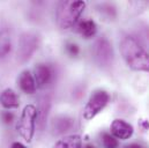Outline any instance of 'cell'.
<instances>
[{"mask_svg":"<svg viewBox=\"0 0 149 148\" xmlns=\"http://www.w3.org/2000/svg\"><path fill=\"white\" fill-rule=\"evenodd\" d=\"M0 103L5 109H16L20 105L19 97L12 89H5L0 94Z\"/></svg>","mask_w":149,"mask_h":148,"instance_id":"obj_10","label":"cell"},{"mask_svg":"<svg viewBox=\"0 0 149 148\" xmlns=\"http://www.w3.org/2000/svg\"><path fill=\"white\" fill-rule=\"evenodd\" d=\"M19 86L21 88V90L24 94L28 95H33L36 91V81L35 77L33 76V74L30 73L29 71H23L22 73L20 74L19 76Z\"/></svg>","mask_w":149,"mask_h":148,"instance_id":"obj_9","label":"cell"},{"mask_svg":"<svg viewBox=\"0 0 149 148\" xmlns=\"http://www.w3.org/2000/svg\"><path fill=\"white\" fill-rule=\"evenodd\" d=\"M10 148H27L24 145H22L21 142H14L12 146H10Z\"/></svg>","mask_w":149,"mask_h":148,"instance_id":"obj_19","label":"cell"},{"mask_svg":"<svg viewBox=\"0 0 149 148\" xmlns=\"http://www.w3.org/2000/svg\"><path fill=\"white\" fill-rule=\"evenodd\" d=\"M12 50V38L8 30H0V58L6 57Z\"/></svg>","mask_w":149,"mask_h":148,"instance_id":"obj_13","label":"cell"},{"mask_svg":"<svg viewBox=\"0 0 149 148\" xmlns=\"http://www.w3.org/2000/svg\"><path fill=\"white\" fill-rule=\"evenodd\" d=\"M125 148H143L141 145H139V144H130V145H127Z\"/></svg>","mask_w":149,"mask_h":148,"instance_id":"obj_20","label":"cell"},{"mask_svg":"<svg viewBox=\"0 0 149 148\" xmlns=\"http://www.w3.org/2000/svg\"><path fill=\"white\" fill-rule=\"evenodd\" d=\"M110 96L107 91L104 90H98L96 91L88 101V103L86 104L84 109H83V117L87 120L93 119L95 116H97L101 111L103 110L107 104L109 103Z\"/></svg>","mask_w":149,"mask_h":148,"instance_id":"obj_4","label":"cell"},{"mask_svg":"<svg viewBox=\"0 0 149 148\" xmlns=\"http://www.w3.org/2000/svg\"><path fill=\"white\" fill-rule=\"evenodd\" d=\"M66 50H67V52L71 54V56H77L79 54V52H80V50H79V46L77 45H75V44H68L67 45V47H66Z\"/></svg>","mask_w":149,"mask_h":148,"instance_id":"obj_17","label":"cell"},{"mask_svg":"<svg viewBox=\"0 0 149 148\" xmlns=\"http://www.w3.org/2000/svg\"><path fill=\"white\" fill-rule=\"evenodd\" d=\"M38 47V38L31 33H24L19 39L17 58L21 63H24L31 58Z\"/></svg>","mask_w":149,"mask_h":148,"instance_id":"obj_5","label":"cell"},{"mask_svg":"<svg viewBox=\"0 0 149 148\" xmlns=\"http://www.w3.org/2000/svg\"><path fill=\"white\" fill-rule=\"evenodd\" d=\"M141 124H142V126H143V128H145V130H149V121L148 120H142V121H141Z\"/></svg>","mask_w":149,"mask_h":148,"instance_id":"obj_21","label":"cell"},{"mask_svg":"<svg viewBox=\"0 0 149 148\" xmlns=\"http://www.w3.org/2000/svg\"><path fill=\"white\" fill-rule=\"evenodd\" d=\"M110 131L111 135L120 140H127L134 133L133 126L124 119H114L110 125Z\"/></svg>","mask_w":149,"mask_h":148,"instance_id":"obj_7","label":"cell"},{"mask_svg":"<svg viewBox=\"0 0 149 148\" xmlns=\"http://www.w3.org/2000/svg\"><path fill=\"white\" fill-rule=\"evenodd\" d=\"M34 77L36 81V86L37 87H44L46 84H49L52 80V70L49 65L46 64H38L34 70Z\"/></svg>","mask_w":149,"mask_h":148,"instance_id":"obj_8","label":"cell"},{"mask_svg":"<svg viewBox=\"0 0 149 148\" xmlns=\"http://www.w3.org/2000/svg\"><path fill=\"white\" fill-rule=\"evenodd\" d=\"M86 8V2L82 0L63 1L58 6L57 22L61 29H70L77 22Z\"/></svg>","mask_w":149,"mask_h":148,"instance_id":"obj_2","label":"cell"},{"mask_svg":"<svg viewBox=\"0 0 149 148\" xmlns=\"http://www.w3.org/2000/svg\"><path fill=\"white\" fill-rule=\"evenodd\" d=\"M102 141L105 148H117L118 147V140L109 133L102 134Z\"/></svg>","mask_w":149,"mask_h":148,"instance_id":"obj_16","label":"cell"},{"mask_svg":"<svg viewBox=\"0 0 149 148\" xmlns=\"http://www.w3.org/2000/svg\"><path fill=\"white\" fill-rule=\"evenodd\" d=\"M53 126L56 127V130L58 131V133H64V132H66L67 130L71 128L72 120L70 118H67V117H60L57 120H54Z\"/></svg>","mask_w":149,"mask_h":148,"instance_id":"obj_15","label":"cell"},{"mask_svg":"<svg viewBox=\"0 0 149 148\" xmlns=\"http://www.w3.org/2000/svg\"><path fill=\"white\" fill-rule=\"evenodd\" d=\"M77 31L84 38H91L93 36H95V34L97 31V27H96V23L93 20L88 19V20H83L79 23Z\"/></svg>","mask_w":149,"mask_h":148,"instance_id":"obj_12","label":"cell"},{"mask_svg":"<svg viewBox=\"0 0 149 148\" xmlns=\"http://www.w3.org/2000/svg\"><path fill=\"white\" fill-rule=\"evenodd\" d=\"M36 120H37V109L33 104H28L24 107L22 111V114L20 117V120L16 125V130L21 134V137L27 141L30 142L35 134V127H36Z\"/></svg>","mask_w":149,"mask_h":148,"instance_id":"obj_3","label":"cell"},{"mask_svg":"<svg viewBox=\"0 0 149 148\" xmlns=\"http://www.w3.org/2000/svg\"><path fill=\"white\" fill-rule=\"evenodd\" d=\"M81 146H82L81 137L77 134H72L60 139L53 148H81Z\"/></svg>","mask_w":149,"mask_h":148,"instance_id":"obj_11","label":"cell"},{"mask_svg":"<svg viewBox=\"0 0 149 148\" xmlns=\"http://www.w3.org/2000/svg\"><path fill=\"white\" fill-rule=\"evenodd\" d=\"M94 56L97 63L102 66H107L111 63L113 57L112 45L107 38H98L94 45Z\"/></svg>","mask_w":149,"mask_h":148,"instance_id":"obj_6","label":"cell"},{"mask_svg":"<svg viewBox=\"0 0 149 148\" xmlns=\"http://www.w3.org/2000/svg\"><path fill=\"white\" fill-rule=\"evenodd\" d=\"M13 119H14L13 113H10V112H3V113H2V120H3L6 124H10V123L13 121Z\"/></svg>","mask_w":149,"mask_h":148,"instance_id":"obj_18","label":"cell"},{"mask_svg":"<svg viewBox=\"0 0 149 148\" xmlns=\"http://www.w3.org/2000/svg\"><path fill=\"white\" fill-rule=\"evenodd\" d=\"M49 108H50V100L47 97L42 98L40 100V103H39V107H38L37 109V120L40 130H43L44 126H45Z\"/></svg>","mask_w":149,"mask_h":148,"instance_id":"obj_14","label":"cell"},{"mask_svg":"<svg viewBox=\"0 0 149 148\" xmlns=\"http://www.w3.org/2000/svg\"><path fill=\"white\" fill-rule=\"evenodd\" d=\"M86 148H95V147H94V146H90V145H88V146H87Z\"/></svg>","mask_w":149,"mask_h":148,"instance_id":"obj_22","label":"cell"},{"mask_svg":"<svg viewBox=\"0 0 149 148\" xmlns=\"http://www.w3.org/2000/svg\"><path fill=\"white\" fill-rule=\"evenodd\" d=\"M120 53L130 68L149 73V53L135 37L125 36L119 45Z\"/></svg>","mask_w":149,"mask_h":148,"instance_id":"obj_1","label":"cell"}]
</instances>
